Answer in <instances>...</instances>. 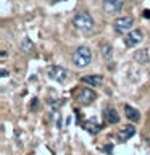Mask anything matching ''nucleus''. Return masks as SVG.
<instances>
[{"instance_id": "nucleus-1", "label": "nucleus", "mask_w": 150, "mask_h": 155, "mask_svg": "<svg viewBox=\"0 0 150 155\" xmlns=\"http://www.w3.org/2000/svg\"><path fill=\"white\" fill-rule=\"evenodd\" d=\"M73 23H74V26L79 29L81 32H84V34L92 32L94 28H95L94 18H92L89 13H86V12H77L74 15V18H73Z\"/></svg>"}, {"instance_id": "nucleus-2", "label": "nucleus", "mask_w": 150, "mask_h": 155, "mask_svg": "<svg viewBox=\"0 0 150 155\" xmlns=\"http://www.w3.org/2000/svg\"><path fill=\"white\" fill-rule=\"evenodd\" d=\"M71 60H73V65H74L76 68H86L92 61V52H90V48L86 47V45L77 47L76 50H74V53H73Z\"/></svg>"}, {"instance_id": "nucleus-3", "label": "nucleus", "mask_w": 150, "mask_h": 155, "mask_svg": "<svg viewBox=\"0 0 150 155\" xmlns=\"http://www.w3.org/2000/svg\"><path fill=\"white\" fill-rule=\"evenodd\" d=\"M76 102L81 105H90L92 102L97 99V94L95 91H92V86L90 87H81V89H76Z\"/></svg>"}, {"instance_id": "nucleus-4", "label": "nucleus", "mask_w": 150, "mask_h": 155, "mask_svg": "<svg viewBox=\"0 0 150 155\" xmlns=\"http://www.w3.org/2000/svg\"><path fill=\"white\" fill-rule=\"evenodd\" d=\"M134 26V19L131 16H121L113 21V29L118 34H128Z\"/></svg>"}, {"instance_id": "nucleus-5", "label": "nucleus", "mask_w": 150, "mask_h": 155, "mask_svg": "<svg viewBox=\"0 0 150 155\" xmlns=\"http://www.w3.org/2000/svg\"><path fill=\"white\" fill-rule=\"evenodd\" d=\"M102 8H103L105 15L113 16V15L119 13L121 10H123V0H103Z\"/></svg>"}, {"instance_id": "nucleus-6", "label": "nucleus", "mask_w": 150, "mask_h": 155, "mask_svg": "<svg viewBox=\"0 0 150 155\" xmlns=\"http://www.w3.org/2000/svg\"><path fill=\"white\" fill-rule=\"evenodd\" d=\"M48 76H50V79L63 84V82H66V79H68V71L60 65H53L50 70H48Z\"/></svg>"}, {"instance_id": "nucleus-7", "label": "nucleus", "mask_w": 150, "mask_h": 155, "mask_svg": "<svg viewBox=\"0 0 150 155\" xmlns=\"http://www.w3.org/2000/svg\"><path fill=\"white\" fill-rule=\"evenodd\" d=\"M142 32L139 31V29H134V31H129L128 34H126V37H124V44L128 47H134V45H137L139 42H142Z\"/></svg>"}, {"instance_id": "nucleus-8", "label": "nucleus", "mask_w": 150, "mask_h": 155, "mask_svg": "<svg viewBox=\"0 0 150 155\" xmlns=\"http://www.w3.org/2000/svg\"><path fill=\"white\" fill-rule=\"evenodd\" d=\"M135 133V128L134 126H124V128H121L118 133H116V139L121 140V142H126L128 139H131Z\"/></svg>"}, {"instance_id": "nucleus-9", "label": "nucleus", "mask_w": 150, "mask_h": 155, "mask_svg": "<svg viewBox=\"0 0 150 155\" xmlns=\"http://www.w3.org/2000/svg\"><path fill=\"white\" fill-rule=\"evenodd\" d=\"M103 118H105L106 123L115 124V123H118V121H119V115H118V111H116L115 108H106L103 111Z\"/></svg>"}, {"instance_id": "nucleus-10", "label": "nucleus", "mask_w": 150, "mask_h": 155, "mask_svg": "<svg viewBox=\"0 0 150 155\" xmlns=\"http://www.w3.org/2000/svg\"><path fill=\"white\" fill-rule=\"evenodd\" d=\"M82 82H86V84H89V86H92V87H97V86L102 84V76H99V74L84 76V78H82Z\"/></svg>"}, {"instance_id": "nucleus-11", "label": "nucleus", "mask_w": 150, "mask_h": 155, "mask_svg": "<svg viewBox=\"0 0 150 155\" xmlns=\"http://www.w3.org/2000/svg\"><path fill=\"white\" fill-rule=\"evenodd\" d=\"M82 128H84L87 133H90V134H97L102 129V126L99 123H95L94 120H90V121H86V123L82 124Z\"/></svg>"}, {"instance_id": "nucleus-12", "label": "nucleus", "mask_w": 150, "mask_h": 155, "mask_svg": "<svg viewBox=\"0 0 150 155\" xmlns=\"http://www.w3.org/2000/svg\"><path fill=\"white\" fill-rule=\"evenodd\" d=\"M124 113H126V116H128V120L134 121V123L140 120V113H139L135 108H132V107H129V105L124 107Z\"/></svg>"}, {"instance_id": "nucleus-13", "label": "nucleus", "mask_w": 150, "mask_h": 155, "mask_svg": "<svg viewBox=\"0 0 150 155\" xmlns=\"http://www.w3.org/2000/svg\"><path fill=\"white\" fill-rule=\"evenodd\" d=\"M102 57H103L105 60H110V58L113 57V48H111V45H108V44H103V45H102Z\"/></svg>"}, {"instance_id": "nucleus-14", "label": "nucleus", "mask_w": 150, "mask_h": 155, "mask_svg": "<svg viewBox=\"0 0 150 155\" xmlns=\"http://www.w3.org/2000/svg\"><path fill=\"white\" fill-rule=\"evenodd\" d=\"M134 58H135V60H137V61H140V63H147V61H148V55H147V50H139V52H135Z\"/></svg>"}, {"instance_id": "nucleus-15", "label": "nucleus", "mask_w": 150, "mask_h": 155, "mask_svg": "<svg viewBox=\"0 0 150 155\" xmlns=\"http://www.w3.org/2000/svg\"><path fill=\"white\" fill-rule=\"evenodd\" d=\"M31 47H32V44L29 42L28 39H26V41H24V42L21 44V48H23V50H26V48H31Z\"/></svg>"}, {"instance_id": "nucleus-16", "label": "nucleus", "mask_w": 150, "mask_h": 155, "mask_svg": "<svg viewBox=\"0 0 150 155\" xmlns=\"http://www.w3.org/2000/svg\"><path fill=\"white\" fill-rule=\"evenodd\" d=\"M111 149H113V147H111V144H108V145H105V149H103V150H105L106 153H110V152H111Z\"/></svg>"}, {"instance_id": "nucleus-17", "label": "nucleus", "mask_w": 150, "mask_h": 155, "mask_svg": "<svg viewBox=\"0 0 150 155\" xmlns=\"http://www.w3.org/2000/svg\"><path fill=\"white\" fill-rule=\"evenodd\" d=\"M144 16L147 18V19L150 18V10H144Z\"/></svg>"}]
</instances>
